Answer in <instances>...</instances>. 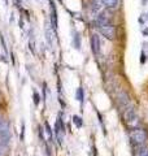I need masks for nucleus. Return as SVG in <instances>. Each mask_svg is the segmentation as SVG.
<instances>
[{
	"label": "nucleus",
	"instance_id": "6e6552de",
	"mask_svg": "<svg viewBox=\"0 0 148 156\" xmlns=\"http://www.w3.org/2000/svg\"><path fill=\"white\" fill-rule=\"evenodd\" d=\"M103 2L101 0H92V3H91V8H92V11L93 12H96V13H99L101 11V8H103Z\"/></svg>",
	"mask_w": 148,
	"mask_h": 156
},
{
	"label": "nucleus",
	"instance_id": "f8f14e48",
	"mask_svg": "<svg viewBox=\"0 0 148 156\" xmlns=\"http://www.w3.org/2000/svg\"><path fill=\"white\" fill-rule=\"evenodd\" d=\"M34 103H35L37 105L39 104V95L38 94H34Z\"/></svg>",
	"mask_w": 148,
	"mask_h": 156
},
{
	"label": "nucleus",
	"instance_id": "ddd939ff",
	"mask_svg": "<svg viewBox=\"0 0 148 156\" xmlns=\"http://www.w3.org/2000/svg\"><path fill=\"white\" fill-rule=\"evenodd\" d=\"M4 150H5V146H4V144H0V156L4 154Z\"/></svg>",
	"mask_w": 148,
	"mask_h": 156
},
{
	"label": "nucleus",
	"instance_id": "0eeeda50",
	"mask_svg": "<svg viewBox=\"0 0 148 156\" xmlns=\"http://www.w3.org/2000/svg\"><path fill=\"white\" fill-rule=\"evenodd\" d=\"M101 2L107 8H109V9H115V8H117L118 5H120V0H101Z\"/></svg>",
	"mask_w": 148,
	"mask_h": 156
},
{
	"label": "nucleus",
	"instance_id": "9b49d317",
	"mask_svg": "<svg viewBox=\"0 0 148 156\" xmlns=\"http://www.w3.org/2000/svg\"><path fill=\"white\" fill-rule=\"evenodd\" d=\"M77 99L79 101L83 100V91H82V89H78V91H77Z\"/></svg>",
	"mask_w": 148,
	"mask_h": 156
},
{
	"label": "nucleus",
	"instance_id": "423d86ee",
	"mask_svg": "<svg viewBox=\"0 0 148 156\" xmlns=\"http://www.w3.org/2000/svg\"><path fill=\"white\" fill-rule=\"evenodd\" d=\"M91 47H92V52L95 55H99V52H100V38H99L97 34H93L91 37Z\"/></svg>",
	"mask_w": 148,
	"mask_h": 156
},
{
	"label": "nucleus",
	"instance_id": "f03ea898",
	"mask_svg": "<svg viewBox=\"0 0 148 156\" xmlns=\"http://www.w3.org/2000/svg\"><path fill=\"white\" fill-rule=\"evenodd\" d=\"M130 139L135 146H144V143L148 139V134L144 129L135 128V129H131L130 131Z\"/></svg>",
	"mask_w": 148,
	"mask_h": 156
},
{
	"label": "nucleus",
	"instance_id": "7ed1b4c3",
	"mask_svg": "<svg viewBox=\"0 0 148 156\" xmlns=\"http://www.w3.org/2000/svg\"><path fill=\"white\" fill-rule=\"evenodd\" d=\"M100 33L103 37H105L107 39H115L116 38V27L113 25H105L100 27Z\"/></svg>",
	"mask_w": 148,
	"mask_h": 156
},
{
	"label": "nucleus",
	"instance_id": "9d476101",
	"mask_svg": "<svg viewBox=\"0 0 148 156\" xmlns=\"http://www.w3.org/2000/svg\"><path fill=\"white\" fill-rule=\"evenodd\" d=\"M74 124H76L77 126H82V119L78 116H74Z\"/></svg>",
	"mask_w": 148,
	"mask_h": 156
},
{
	"label": "nucleus",
	"instance_id": "4468645a",
	"mask_svg": "<svg viewBox=\"0 0 148 156\" xmlns=\"http://www.w3.org/2000/svg\"><path fill=\"white\" fill-rule=\"evenodd\" d=\"M46 131H47V134H48V135H51V129H49L48 122H46Z\"/></svg>",
	"mask_w": 148,
	"mask_h": 156
},
{
	"label": "nucleus",
	"instance_id": "20e7f679",
	"mask_svg": "<svg viewBox=\"0 0 148 156\" xmlns=\"http://www.w3.org/2000/svg\"><path fill=\"white\" fill-rule=\"evenodd\" d=\"M109 20H111V14L108 13V12H103L100 13L99 16L96 17L95 20V25L96 27H101V26H105L109 23Z\"/></svg>",
	"mask_w": 148,
	"mask_h": 156
},
{
	"label": "nucleus",
	"instance_id": "39448f33",
	"mask_svg": "<svg viewBox=\"0 0 148 156\" xmlns=\"http://www.w3.org/2000/svg\"><path fill=\"white\" fill-rule=\"evenodd\" d=\"M118 103H120L122 109H125L126 107L130 105V98H129V95H127V92L121 91L120 94H118Z\"/></svg>",
	"mask_w": 148,
	"mask_h": 156
},
{
	"label": "nucleus",
	"instance_id": "1a4fd4ad",
	"mask_svg": "<svg viewBox=\"0 0 148 156\" xmlns=\"http://www.w3.org/2000/svg\"><path fill=\"white\" fill-rule=\"evenodd\" d=\"M139 148L140 151H138L136 156H148V150L144 148V146H139Z\"/></svg>",
	"mask_w": 148,
	"mask_h": 156
},
{
	"label": "nucleus",
	"instance_id": "f257e3e1",
	"mask_svg": "<svg viewBox=\"0 0 148 156\" xmlns=\"http://www.w3.org/2000/svg\"><path fill=\"white\" fill-rule=\"evenodd\" d=\"M122 117H123V121H125V124L127 125V128H129V129L139 128L140 120H139V117H138L136 112L132 109L130 105H129V107H126V108L123 109Z\"/></svg>",
	"mask_w": 148,
	"mask_h": 156
}]
</instances>
